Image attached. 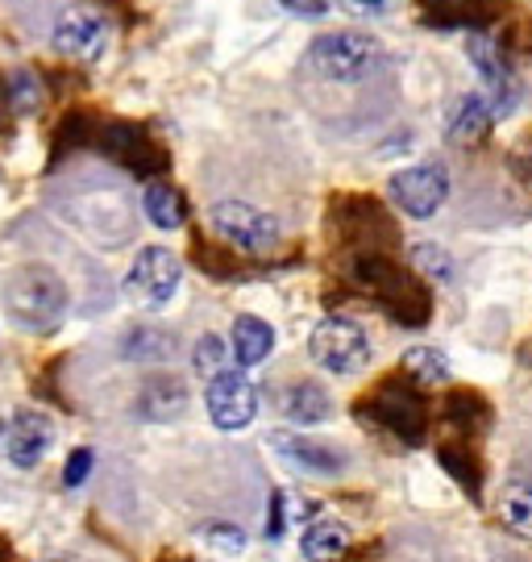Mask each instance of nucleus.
Listing matches in <instances>:
<instances>
[{
  "label": "nucleus",
  "mask_w": 532,
  "mask_h": 562,
  "mask_svg": "<svg viewBox=\"0 0 532 562\" xmlns=\"http://www.w3.org/2000/svg\"><path fill=\"white\" fill-rule=\"evenodd\" d=\"M183 283V262L167 246H142L129 276H125V296L142 308H162Z\"/></svg>",
  "instance_id": "obj_5"
},
{
  "label": "nucleus",
  "mask_w": 532,
  "mask_h": 562,
  "mask_svg": "<svg viewBox=\"0 0 532 562\" xmlns=\"http://www.w3.org/2000/svg\"><path fill=\"white\" fill-rule=\"evenodd\" d=\"M279 4L296 18H325V9H329V0H279Z\"/></svg>",
  "instance_id": "obj_26"
},
{
  "label": "nucleus",
  "mask_w": 532,
  "mask_h": 562,
  "mask_svg": "<svg viewBox=\"0 0 532 562\" xmlns=\"http://www.w3.org/2000/svg\"><path fill=\"white\" fill-rule=\"evenodd\" d=\"M200 538L208 546H217L220 554H241V546H246V533L237 529V525H225V521H213L200 529Z\"/></svg>",
  "instance_id": "obj_22"
},
{
  "label": "nucleus",
  "mask_w": 532,
  "mask_h": 562,
  "mask_svg": "<svg viewBox=\"0 0 532 562\" xmlns=\"http://www.w3.org/2000/svg\"><path fill=\"white\" fill-rule=\"evenodd\" d=\"M88 471H92V450L79 446V450H71L67 467H63V483H67V487H79V483L88 480Z\"/></svg>",
  "instance_id": "obj_24"
},
{
  "label": "nucleus",
  "mask_w": 532,
  "mask_h": 562,
  "mask_svg": "<svg viewBox=\"0 0 532 562\" xmlns=\"http://www.w3.org/2000/svg\"><path fill=\"white\" fill-rule=\"evenodd\" d=\"M308 67L329 83H358L378 67V42L358 30L320 34L308 46Z\"/></svg>",
  "instance_id": "obj_2"
},
{
  "label": "nucleus",
  "mask_w": 532,
  "mask_h": 562,
  "mask_svg": "<svg viewBox=\"0 0 532 562\" xmlns=\"http://www.w3.org/2000/svg\"><path fill=\"white\" fill-rule=\"evenodd\" d=\"M399 367H404V375H412L416 383H445L454 375L450 359H445L437 346H412V350H404Z\"/></svg>",
  "instance_id": "obj_18"
},
{
  "label": "nucleus",
  "mask_w": 532,
  "mask_h": 562,
  "mask_svg": "<svg viewBox=\"0 0 532 562\" xmlns=\"http://www.w3.org/2000/svg\"><path fill=\"white\" fill-rule=\"evenodd\" d=\"M279 413L296 425H320L333 417V401L329 392L313 380H296L279 392Z\"/></svg>",
  "instance_id": "obj_14"
},
{
  "label": "nucleus",
  "mask_w": 532,
  "mask_h": 562,
  "mask_svg": "<svg viewBox=\"0 0 532 562\" xmlns=\"http://www.w3.org/2000/svg\"><path fill=\"white\" fill-rule=\"evenodd\" d=\"M229 350H234L237 367H258L275 350V329L254 313H241L234 322V334H229Z\"/></svg>",
  "instance_id": "obj_15"
},
{
  "label": "nucleus",
  "mask_w": 532,
  "mask_h": 562,
  "mask_svg": "<svg viewBox=\"0 0 532 562\" xmlns=\"http://www.w3.org/2000/svg\"><path fill=\"white\" fill-rule=\"evenodd\" d=\"M50 442H55V425H50V417L38 413V408H18V413L9 417V425H4V454H9V462L21 467V471L38 467V462L46 459Z\"/></svg>",
  "instance_id": "obj_11"
},
{
  "label": "nucleus",
  "mask_w": 532,
  "mask_h": 562,
  "mask_svg": "<svg viewBox=\"0 0 532 562\" xmlns=\"http://www.w3.org/2000/svg\"><path fill=\"white\" fill-rule=\"evenodd\" d=\"M412 267H416V271H425V276H429V280H437V283L454 280V259H450L441 246H433V241H420V246H412Z\"/></svg>",
  "instance_id": "obj_21"
},
{
  "label": "nucleus",
  "mask_w": 532,
  "mask_h": 562,
  "mask_svg": "<svg viewBox=\"0 0 532 562\" xmlns=\"http://www.w3.org/2000/svg\"><path fill=\"white\" fill-rule=\"evenodd\" d=\"M9 92H13V104H18V109H34V104H38V97H42L38 80H34L30 71H18V76L9 80Z\"/></svg>",
  "instance_id": "obj_23"
},
{
  "label": "nucleus",
  "mask_w": 532,
  "mask_h": 562,
  "mask_svg": "<svg viewBox=\"0 0 532 562\" xmlns=\"http://www.w3.org/2000/svg\"><path fill=\"white\" fill-rule=\"evenodd\" d=\"M491 125H495L491 101L478 97V92H466L445 113V138L457 142V146H474V142H483L491 134Z\"/></svg>",
  "instance_id": "obj_13"
},
{
  "label": "nucleus",
  "mask_w": 532,
  "mask_h": 562,
  "mask_svg": "<svg viewBox=\"0 0 532 562\" xmlns=\"http://www.w3.org/2000/svg\"><path fill=\"white\" fill-rule=\"evenodd\" d=\"M308 359L329 375H358L375 359L371 334L350 317H325L308 338Z\"/></svg>",
  "instance_id": "obj_3"
},
{
  "label": "nucleus",
  "mask_w": 532,
  "mask_h": 562,
  "mask_svg": "<svg viewBox=\"0 0 532 562\" xmlns=\"http://www.w3.org/2000/svg\"><path fill=\"white\" fill-rule=\"evenodd\" d=\"M142 209H146V217H150L158 229H179V225L188 222V204H183L179 188H171V183H146Z\"/></svg>",
  "instance_id": "obj_17"
},
{
  "label": "nucleus",
  "mask_w": 532,
  "mask_h": 562,
  "mask_svg": "<svg viewBox=\"0 0 532 562\" xmlns=\"http://www.w3.org/2000/svg\"><path fill=\"white\" fill-rule=\"evenodd\" d=\"M337 4L358 13V18H383V13H392L395 0H337Z\"/></svg>",
  "instance_id": "obj_25"
},
{
  "label": "nucleus",
  "mask_w": 532,
  "mask_h": 562,
  "mask_svg": "<svg viewBox=\"0 0 532 562\" xmlns=\"http://www.w3.org/2000/svg\"><path fill=\"white\" fill-rule=\"evenodd\" d=\"M499 513L516 533L532 538V483H508L499 496Z\"/></svg>",
  "instance_id": "obj_19"
},
{
  "label": "nucleus",
  "mask_w": 532,
  "mask_h": 562,
  "mask_svg": "<svg viewBox=\"0 0 532 562\" xmlns=\"http://www.w3.org/2000/svg\"><path fill=\"white\" fill-rule=\"evenodd\" d=\"M387 196H392V204L404 217L429 222L437 209L450 201V171H445L441 162L404 167V171H395L392 183H387Z\"/></svg>",
  "instance_id": "obj_6"
},
{
  "label": "nucleus",
  "mask_w": 532,
  "mask_h": 562,
  "mask_svg": "<svg viewBox=\"0 0 532 562\" xmlns=\"http://www.w3.org/2000/svg\"><path fill=\"white\" fill-rule=\"evenodd\" d=\"M229 355H234V350H229V346H225L217 334H204V338L196 341V350H192V367H196L204 380L213 383L217 375L234 371V367H229Z\"/></svg>",
  "instance_id": "obj_20"
},
{
  "label": "nucleus",
  "mask_w": 532,
  "mask_h": 562,
  "mask_svg": "<svg viewBox=\"0 0 532 562\" xmlns=\"http://www.w3.org/2000/svg\"><path fill=\"white\" fill-rule=\"evenodd\" d=\"M55 50L79 63L104 59V50H109V21H104V13L88 9V4L63 9L59 21H55Z\"/></svg>",
  "instance_id": "obj_7"
},
{
  "label": "nucleus",
  "mask_w": 532,
  "mask_h": 562,
  "mask_svg": "<svg viewBox=\"0 0 532 562\" xmlns=\"http://www.w3.org/2000/svg\"><path fill=\"white\" fill-rule=\"evenodd\" d=\"M0 301H4V313H9V322L18 325V329H25V334H50L63 322V313H67V283L59 280V271H50L42 262H30V267H18L4 280Z\"/></svg>",
  "instance_id": "obj_1"
},
{
  "label": "nucleus",
  "mask_w": 532,
  "mask_h": 562,
  "mask_svg": "<svg viewBox=\"0 0 532 562\" xmlns=\"http://www.w3.org/2000/svg\"><path fill=\"white\" fill-rule=\"evenodd\" d=\"M208 225H213L229 246L246 250V255H267V250L279 246V222L271 213H262L258 204L217 201L208 209Z\"/></svg>",
  "instance_id": "obj_4"
},
{
  "label": "nucleus",
  "mask_w": 532,
  "mask_h": 562,
  "mask_svg": "<svg viewBox=\"0 0 532 562\" xmlns=\"http://www.w3.org/2000/svg\"><path fill=\"white\" fill-rule=\"evenodd\" d=\"M466 55H471V67L478 71L483 88H487V101H491L495 117H508L516 109V101H520V83H516L512 67L503 63V50L487 34H471Z\"/></svg>",
  "instance_id": "obj_10"
},
{
  "label": "nucleus",
  "mask_w": 532,
  "mask_h": 562,
  "mask_svg": "<svg viewBox=\"0 0 532 562\" xmlns=\"http://www.w3.org/2000/svg\"><path fill=\"white\" fill-rule=\"evenodd\" d=\"M204 404H208V417L217 429L237 434L258 417V387L241 371H225L204 387Z\"/></svg>",
  "instance_id": "obj_9"
},
{
  "label": "nucleus",
  "mask_w": 532,
  "mask_h": 562,
  "mask_svg": "<svg viewBox=\"0 0 532 562\" xmlns=\"http://www.w3.org/2000/svg\"><path fill=\"white\" fill-rule=\"evenodd\" d=\"M371 401V417H375L387 434H395L399 442L416 446L420 434H425V408L416 401L412 392H395L392 383L378 392V396H366Z\"/></svg>",
  "instance_id": "obj_12"
},
{
  "label": "nucleus",
  "mask_w": 532,
  "mask_h": 562,
  "mask_svg": "<svg viewBox=\"0 0 532 562\" xmlns=\"http://www.w3.org/2000/svg\"><path fill=\"white\" fill-rule=\"evenodd\" d=\"M267 446H271V454H275L283 467H292V471H299V475H320V480L341 475L346 462H350L346 450L316 442V438H308V434H292V429H275V434L267 438Z\"/></svg>",
  "instance_id": "obj_8"
},
{
  "label": "nucleus",
  "mask_w": 532,
  "mask_h": 562,
  "mask_svg": "<svg viewBox=\"0 0 532 562\" xmlns=\"http://www.w3.org/2000/svg\"><path fill=\"white\" fill-rule=\"evenodd\" d=\"M350 550V529L333 517H320L299 533V554L308 562H337Z\"/></svg>",
  "instance_id": "obj_16"
}]
</instances>
